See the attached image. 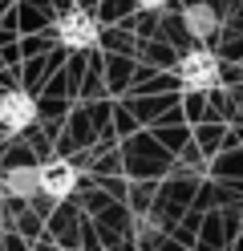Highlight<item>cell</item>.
Segmentation results:
<instances>
[{
  "instance_id": "6",
  "label": "cell",
  "mask_w": 243,
  "mask_h": 251,
  "mask_svg": "<svg viewBox=\"0 0 243 251\" xmlns=\"http://www.w3.org/2000/svg\"><path fill=\"white\" fill-rule=\"evenodd\" d=\"M32 186H37V170H16V175H12V191L16 195L32 191Z\"/></svg>"
},
{
  "instance_id": "4",
  "label": "cell",
  "mask_w": 243,
  "mask_h": 251,
  "mask_svg": "<svg viewBox=\"0 0 243 251\" xmlns=\"http://www.w3.org/2000/svg\"><path fill=\"white\" fill-rule=\"evenodd\" d=\"M37 186H41L49 199H65V195H73V186H77V166H73V162H65V158L45 162V166L37 170Z\"/></svg>"
},
{
  "instance_id": "5",
  "label": "cell",
  "mask_w": 243,
  "mask_h": 251,
  "mask_svg": "<svg viewBox=\"0 0 243 251\" xmlns=\"http://www.w3.org/2000/svg\"><path fill=\"white\" fill-rule=\"evenodd\" d=\"M187 28H190V33H211V28H215V12H211L207 4H190L187 8Z\"/></svg>"
},
{
  "instance_id": "2",
  "label": "cell",
  "mask_w": 243,
  "mask_h": 251,
  "mask_svg": "<svg viewBox=\"0 0 243 251\" xmlns=\"http://www.w3.org/2000/svg\"><path fill=\"white\" fill-rule=\"evenodd\" d=\"M57 41L65 45V49H89V45L97 41V21L85 8H69L57 21Z\"/></svg>"
},
{
  "instance_id": "3",
  "label": "cell",
  "mask_w": 243,
  "mask_h": 251,
  "mask_svg": "<svg viewBox=\"0 0 243 251\" xmlns=\"http://www.w3.org/2000/svg\"><path fill=\"white\" fill-rule=\"evenodd\" d=\"M32 122H37V101H32L25 89H8L4 98H0V126L16 134V130H28Z\"/></svg>"
},
{
  "instance_id": "1",
  "label": "cell",
  "mask_w": 243,
  "mask_h": 251,
  "mask_svg": "<svg viewBox=\"0 0 243 251\" xmlns=\"http://www.w3.org/2000/svg\"><path fill=\"white\" fill-rule=\"evenodd\" d=\"M178 81H183L190 93L215 89L219 85V57L211 49H190L183 61H178Z\"/></svg>"
},
{
  "instance_id": "7",
  "label": "cell",
  "mask_w": 243,
  "mask_h": 251,
  "mask_svg": "<svg viewBox=\"0 0 243 251\" xmlns=\"http://www.w3.org/2000/svg\"><path fill=\"white\" fill-rule=\"evenodd\" d=\"M142 8H162V4H170V0H138Z\"/></svg>"
}]
</instances>
